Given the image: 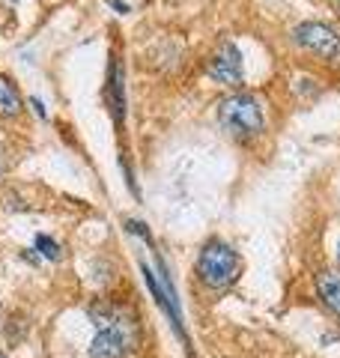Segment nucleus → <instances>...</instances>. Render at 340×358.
Here are the masks:
<instances>
[{"label":"nucleus","instance_id":"f257e3e1","mask_svg":"<svg viewBox=\"0 0 340 358\" xmlns=\"http://www.w3.org/2000/svg\"><path fill=\"white\" fill-rule=\"evenodd\" d=\"M90 320H93L96 329V338L90 343V355L93 358H126L138 350L141 326L132 308L101 299L90 308Z\"/></svg>","mask_w":340,"mask_h":358},{"label":"nucleus","instance_id":"f03ea898","mask_svg":"<svg viewBox=\"0 0 340 358\" xmlns=\"http://www.w3.org/2000/svg\"><path fill=\"white\" fill-rule=\"evenodd\" d=\"M194 272L200 278L203 287L209 289H230L242 275V257L236 254L230 245L221 239H209L197 254V266Z\"/></svg>","mask_w":340,"mask_h":358},{"label":"nucleus","instance_id":"7ed1b4c3","mask_svg":"<svg viewBox=\"0 0 340 358\" xmlns=\"http://www.w3.org/2000/svg\"><path fill=\"white\" fill-rule=\"evenodd\" d=\"M218 122L221 129L236 141H254L263 131V108L251 93H233L221 99L218 105Z\"/></svg>","mask_w":340,"mask_h":358},{"label":"nucleus","instance_id":"20e7f679","mask_svg":"<svg viewBox=\"0 0 340 358\" xmlns=\"http://www.w3.org/2000/svg\"><path fill=\"white\" fill-rule=\"evenodd\" d=\"M292 42L302 45L304 51L316 54V57H325V60H334L340 54L337 30L323 24V21H304V24L292 27Z\"/></svg>","mask_w":340,"mask_h":358},{"label":"nucleus","instance_id":"39448f33","mask_svg":"<svg viewBox=\"0 0 340 358\" xmlns=\"http://www.w3.org/2000/svg\"><path fill=\"white\" fill-rule=\"evenodd\" d=\"M206 72L212 81H218L224 87H239L242 84V51L236 48V45L230 39H224L218 48H215V54L209 57V66Z\"/></svg>","mask_w":340,"mask_h":358},{"label":"nucleus","instance_id":"423d86ee","mask_svg":"<svg viewBox=\"0 0 340 358\" xmlns=\"http://www.w3.org/2000/svg\"><path fill=\"white\" fill-rule=\"evenodd\" d=\"M105 99H108V108H111L113 122L122 126V117H126V84H122V63L117 57L111 60V69H108Z\"/></svg>","mask_w":340,"mask_h":358},{"label":"nucleus","instance_id":"0eeeda50","mask_svg":"<svg viewBox=\"0 0 340 358\" xmlns=\"http://www.w3.org/2000/svg\"><path fill=\"white\" fill-rule=\"evenodd\" d=\"M316 293H320L323 305L334 313V317L340 320V278L332 275V272H323L316 275Z\"/></svg>","mask_w":340,"mask_h":358},{"label":"nucleus","instance_id":"6e6552de","mask_svg":"<svg viewBox=\"0 0 340 358\" xmlns=\"http://www.w3.org/2000/svg\"><path fill=\"white\" fill-rule=\"evenodd\" d=\"M21 93L13 84V78L0 75V117H18L21 114Z\"/></svg>","mask_w":340,"mask_h":358},{"label":"nucleus","instance_id":"1a4fd4ad","mask_svg":"<svg viewBox=\"0 0 340 358\" xmlns=\"http://www.w3.org/2000/svg\"><path fill=\"white\" fill-rule=\"evenodd\" d=\"M33 248H36L45 260H60L63 251H60V245H57L51 236H45V233H39L36 239H33Z\"/></svg>","mask_w":340,"mask_h":358},{"label":"nucleus","instance_id":"9d476101","mask_svg":"<svg viewBox=\"0 0 340 358\" xmlns=\"http://www.w3.org/2000/svg\"><path fill=\"white\" fill-rule=\"evenodd\" d=\"M126 230H129V233H134V236H141L146 245H153V236H150V230H146V224H143V221L129 218V221H126Z\"/></svg>","mask_w":340,"mask_h":358},{"label":"nucleus","instance_id":"9b49d317","mask_svg":"<svg viewBox=\"0 0 340 358\" xmlns=\"http://www.w3.org/2000/svg\"><path fill=\"white\" fill-rule=\"evenodd\" d=\"M108 6H113V9H117V13H120V15H126V13H132V9H129V3H122V0H108Z\"/></svg>","mask_w":340,"mask_h":358},{"label":"nucleus","instance_id":"f8f14e48","mask_svg":"<svg viewBox=\"0 0 340 358\" xmlns=\"http://www.w3.org/2000/svg\"><path fill=\"white\" fill-rule=\"evenodd\" d=\"M30 108L33 110H36V114L45 120V117H48V114H45V105H42V99H30Z\"/></svg>","mask_w":340,"mask_h":358},{"label":"nucleus","instance_id":"ddd939ff","mask_svg":"<svg viewBox=\"0 0 340 358\" xmlns=\"http://www.w3.org/2000/svg\"><path fill=\"white\" fill-rule=\"evenodd\" d=\"M0 171H3V150H0Z\"/></svg>","mask_w":340,"mask_h":358},{"label":"nucleus","instance_id":"4468645a","mask_svg":"<svg viewBox=\"0 0 340 358\" xmlns=\"http://www.w3.org/2000/svg\"><path fill=\"white\" fill-rule=\"evenodd\" d=\"M337 263H340V242H337Z\"/></svg>","mask_w":340,"mask_h":358},{"label":"nucleus","instance_id":"2eb2a0df","mask_svg":"<svg viewBox=\"0 0 340 358\" xmlns=\"http://www.w3.org/2000/svg\"><path fill=\"white\" fill-rule=\"evenodd\" d=\"M0 358H6V355H3V352H0Z\"/></svg>","mask_w":340,"mask_h":358},{"label":"nucleus","instance_id":"dca6fc26","mask_svg":"<svg viewBox=\"0 0 340 358\" xmlns=\"http://www.w3.org/2000/svg\"><path fill=\"white\" fill-rule=\"evenodd\" d=\"M13 3H15V0H13Z\"/></svg>","mask_w":340,"mask_h":358}]
</instances>
